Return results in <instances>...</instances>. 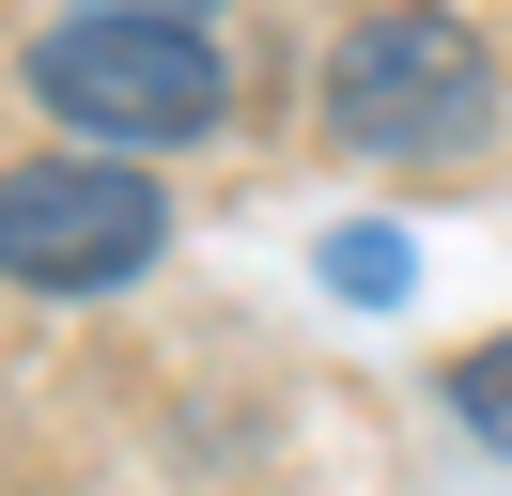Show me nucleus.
<instances>
[{"mask_svg": "<svg viewBox=\"0 0 512 496\" xmlns=\"http://www.w3.org/2000/svg\"><path fill=\"white\" fill-rule=\"evenodd\" d=\"M32 93H47V124H78V155H187L233 109L202 16H47Z\"/></svg>", "mask_w": 512, "mask_h": 496, "instance_id": "nucleus-1", "label": "nucleus"}, {"mask_svg": "<svg viewBox=\"0 0 512 496\" xmlns=\"http://www.w3.org/2000/svg\"><path fill=\"white\" fill-rule=\"evenodd\" d=\"M326 124H342L357 155H466L481 124H497V62H481L466 16L388 0V16H357L342 47H326Z\"/></svg>", "mask_w": 512, "mask_h": 496, "instance_id": "nucleus-2", "label": "nucleus"}, {"mask_svg": "<svg viewBox=\"0 0 512 496\" xmlns=\"http://www.w3.org/2000/svg\"><path fill=\"white\" fill-rule=\"evenodd\" d=\"M171 248V202L140 155H32L0 171V279L16 295H109Z\"/></svg>", "mask_w": 512, "mask_h": 496, "instance_id": "nucleus-3", "label": "nucleus"}, {"mask_svg": "<svg viewBox=\"0 0 512 496\" xmlns=\"http://www.w3.org/2000/svg\"><path fill=\"white\" fill-rule=\"evenodd\" d=\"M466 419L512 450V341H481V357H466Z\"/></svg>", "mask_w": 512, "mask_h": 496, "instance_id": "nucleus-4", "label": "nucleus"}, {"mask_svg": "<svg viewBox=\"0 0 512 496\" xmlns=\"http://www.w3.org/2000/svg\"><path fill=\"white\" fill-rule=\"evenodd\" d=\"M63 16H202V0H63Z\"/></svg>", "mask_w": 512, "mask_h": 496, "instance_id": "nucleus-5", "label": "nucleus"}]
</instances>
